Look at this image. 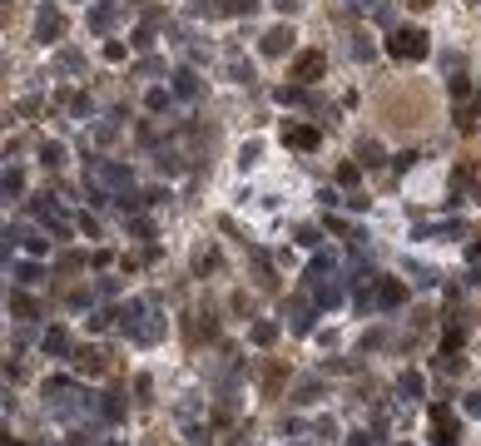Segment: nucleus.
<instances>
[{"mask_svg":"<svg viewBox=\"0 0 481 446\" xmlns=\"http://www.w3.org/2000/svg\"><path fill=\"white\" fill-rule=\"evenodd\" d=\"M427 30H392V40H387V55L392 60H427Z\"/></svg>","mask_w":481,"mask_h":446,"instance_id":"f257e3e1","label":"nucleus"},{"mask_svg":"<svg viewBox=\"0 0 481 446\" xmlns=\"http://www.w3.org/2000/svg\"><path fill=\"white\" fill-rule=\"evenodd\" d=\"M456 436H462V421H456L447 407H432V441L436 446H452Z\"/></svg>","mask_w":481,"mask_h":446,"instance_id":"f03ea898","label":"nucleus"},{"mask_svg":"<svg viewBox=\"0 0 481 446\" xmlns=\"http://www.w3.org/2000/svg\"><path fill=\"white\" fill-rule=\"evenodd\" d=\"M323 70H328L323 50H308V55H298V60H293V79H298V84H312V79H323Z\"/></svg>","mask_w":481,"mask_h":446,"instance_id":"7ed1b4c3","label":"nucleus"},{"mask_svg":"<svg viewBox=\"0 0 481 446\" xmlns=\"http://www.w3.org/2000/svg\"><path fill=\"white\" fill-rule=\"evenodd\" d=\"M60 35H65V20L55 15V5H40V20H35V40H40V45H55Z\"/></svg>","mask_w":481,"mask_h":446,"instance_id":"20e7f679","label":"nucleus"},{"mask_svg":"<svg viewBox=\"0 0 481 446\" xmlns=\"http://www.w3.org/2000/svg\"><path fill=\"white\" fill-rule=\"evenodd\" d=\"M318 139H323V134L312 129V124H293V119L283 124V144H288V149H318Z\"/></svg>","mask_w":481,"mask_h":446,"instance_id":"39448f33","label":"nucleus"},{"mask_svg":"<svg viewBox=\"0 0 481 446\" xmlns=\"http://www.w3.org/2000/svg\"><path fill=\"white\" fill-rule=\"evenodd\" d=\"M288 45H293V30L288 25H278V30L263 35V55H288Z\"/></svg>","mask_w":481,"mask_h":446,"instance_id":"423d86ee","label":"nucleus"},{"mask_svg":"<svg viewBox=\"0 0 481 446\" xmlns=\"http://www.w3.org/2000/svg\"><path fill=\"white\" fill-rule=\"evenodd\" d=\"M378 297H382V308H397V303H402V297H407V288L397 283V278H387V283L378 288Z\"/></svg>","mask_w":481,"mask_h":446,"instance_id":"0eeeda50","label":"nucleus"},{"mask_svg":"<svg viewBox=\"0 0 481 446\" xmlns=\"http://www.w3.org/2000/svg\"><path fill=\"white\" fill-rule=\"evenodd\" d=\"M174 95H184V99H194V95H199V79H194L189 70H179V75H174Z\"/></svg>","mask_w":481,"mask_h":446,"instance_id":"6e6552de","label":"nucleus"},{"mask_svg":"<svg viewBox=\"0 0 481 446\" xmlns=\"http://www.w3.org/2000/svg\"><path fill=\"white\" fill-rule=\"evenodd\" d=\"M40 164H45V169H60V164H65V149H60V144H45V149H40Z\"/></svg>","mask_w":481,"mask_h":446,"instance_id":"1a4fd4ad","label":"nucleus"},{"mask_svg":"<svg viewBox=\"0 0 481 446\" xmlns=\"http://www.w3.org/2000/svg\"><path fill=\"white\" fill-rule=\"evenodd\" d=\"M110 20H114V5H95L90 10V30H104Z\"/></svg>","mask_w":481,"mask_h":446,"instance_id":"9d476101","label":"nucleus"},{"mask_svg":"<svg viewBox=\"0 0 481 446\" xmlns=\"http://www.w3.org/2000/svg\"><path fill=\"white\" fill-rule=\"evenodd\" d=\"M397 387H402V397H417V392H422V377H417V372H407L402 382H397Z\"/></svg>","mask_w":481,"mask_h":446,"instance_id":"9b49d317","label":"nucleus"},{"mask_svg":"<svg viewBox=\"0 0 481 446\" xmlns=\"http://www.w3.org/2000/svg\"><path fill=\"white\" fill-rule=\"evenodd\" d=\"M273 337H278V327H273V323H258V327H254V343H263V347L273 343Z\"/></svg>","mask_w":481,"mask_h":446,"instance_id":"f8f14e48","label":"nucleus"},{"mask_svg":"<svg viewBox=\"0 0 481 446\" xmlns=\"http://www.w3.org/2000/svg\"><path fill=\"white\" fill-rule=\"evenodd\" d=\"M144 104H149V110H169V90H149Z\"/></svg>","mask_w":481,"mask_h":446,"instance_id":"ddd939ff","label":"nucleus"},{"mask_svg":"<svg viewBox=\"0 0 481 446\" xmlns=\"http://www.w3.org/2000/svg\"><path fill=\"white\" fill-rule=\"evenodd\" d=\"M45 347H50V352H65V347H70V337H65V332H60V327H55V332L45 337Z\"/></svg>","mask_w":481,"mask_h":446,"instance_id":"4468645a","label":"nucleus"},{"mask_svg":"<svg viewBox=\"0 0 481 446\" xmlns=\"http://www.w3.org/2000/svg\"><path fill=\"white\" fill-rule=\"evenodd\" d=\"M5 194H10V199L20 194V169H10V174H5Z\"/></svg>","mask_w":481,"mask_h":446,"instance_id":"2eb2a0df","label":"nucleus"},{"mask_svg":"<svg viewBox=\"0 0 481 446\" xmlns=\"http://www.w3.org/2000/svg\"><path fill=\"white\" fill-rule=\"evenodd\" d=\"M412 5H432V0H412Z\"/></svg>","mask_w":481,"mask_h":446,"instance_id":"dca6fc26","label":"nucleus"}]
</instances>
